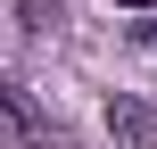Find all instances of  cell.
I'll return each instance as SVG.
<instances>
[{"label":"cell","instance_id":"obj_1","mask_svg":"<svg viewBox=\"0 0 157 149\" xmlns=\"http://www.w3.org/2000/svg\"><path fill=\"white\" fill-rule=\"evenodd\" d=\"M0 133H8V141H50V116L25 100L17 75H0Z\"/></svg>","mask_w":157,"mask_h":149},{"label":"cell","instance_id":"obj_5","mask_svg":"<svg viewBox=\"0 0 157 149\" xmlns=\"http://www.w3.org/2000/svg\"><path fill=\"white\" fill-rule=\"evenodd\" d=\"M108 8H157V0H108Z\"/></svg>","mask_w":157,"mask_h":149},{"label":"cell","instance_id":"obj_4","mask_svg":"<svg viewBox=\"0 0 157 149\" xmlns=\"http://www.w3.org/2000/svg\"><path fill=\"white\" fill-rule=\"evenodd\" d=\"M132 33H141V50H157V17H149V25H132Z\"/></svg>","mask_w":157,"mask_h":149},{"label":"cell","instance_id":"obj_3","mask_svg":"<svg viewBox=\"0 0 157 149\" xmlns=\"http://www.w3.org/2000/svg\"><path fill=\"white\" fill-rule=\"evenodd\" d=\"M17 17H25V33H50L58 25V0H17Z\"/></svg>","mask_w":157,"mask_h":149},{"label":"cell","instance_id":"obj_2","mask_svg":"<svg viewBox=\"0 0 157 149\" xmlns=\"http://www.w3.org/2000/svg\"><path fill=\"white\" fill-rule=\"evenodd\" d=\"M108 133L116 141H149V108L141 100H108Z\"/></svg>","mask_w":157,"mask_h":149}]
</instances>
